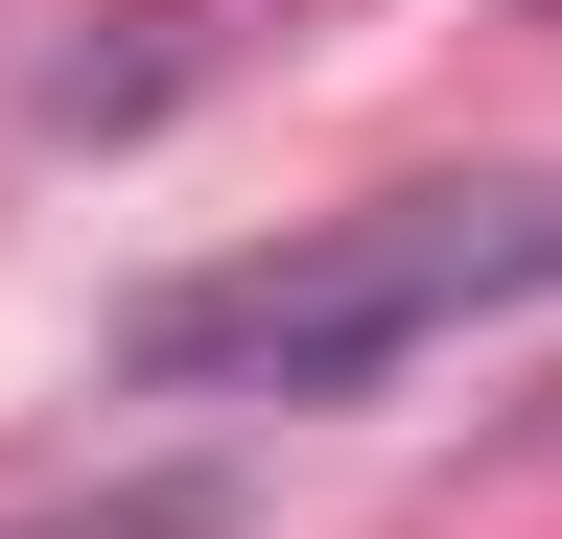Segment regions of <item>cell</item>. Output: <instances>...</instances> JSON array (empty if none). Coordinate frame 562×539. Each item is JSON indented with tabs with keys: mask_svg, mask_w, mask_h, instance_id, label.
Segmentation results:
<instances>
[{
	"mask_svg": "<svg viewBox=\"0 0 562 539\" xmlns=\"http://www.w3.org/2000/svg\"><path fill=\"white\" fill-rule=\"evenodd\" d=\"M516 305H562V165L539 188H375L328 235L188 258V282L117 305V375L140 398H375L446 328H516Z\"/></svg>",
	"mask_w": 562,
	"mask_h": 539,
	"instance_id": "obj_1",
	"label": "cell"
},
{
	"mask_svg": "<svg viewBox=\"0 0 562 539\" xmlns=\"http://www.w3.org/2000/svg\"><path fill=\"white\" fill-rule=\"evenodd\" d=\"M211 516H235V493H211V469H117L94 516H24V539H211Z\"/></svg>",
	"mask_w": 562,
	"mask_h": 539,
	"instance_id": "obj_2",
	"label": "cell"
}]
</instances>
